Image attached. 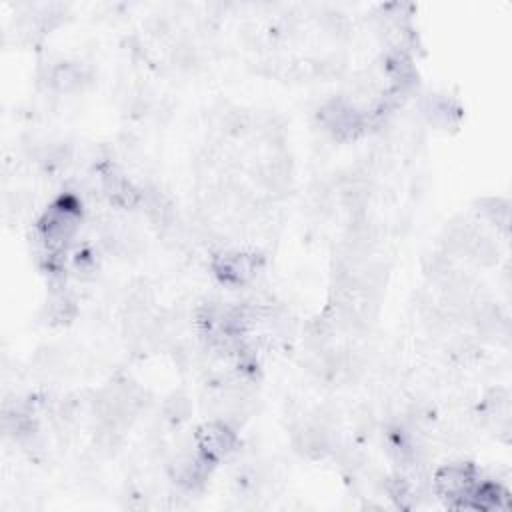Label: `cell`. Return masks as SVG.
Instances as JSON below:
<instances>
[{"label":"cell","instance_id":"7a4b0ae2","mask_svg":"<svg viewBox=\"0 0 512 512\" xmlns=\"http://www.w3.org/2000/svg\"><path fill=\"white\" fill-rule=\"evenodd\" d=\"M482 484L478 470L468 462L444 464L434 476V490L448 504L470 508L478 486Z\"/></svg>","mask_w":512,"mask_h":512},{"label":"cell","instance_id":"5b68a950","mask_svg":"<svg viewBox=\"0 0 512 512\" xmlns=\"http://www.w3.org/2000/svg\"><path fill=\"white\" fill-rule=\"evenodd\" d=\"M262 266V258L256 252L242 250H226L214 256L212 268L214 274L226 284H246L250 282Z\"/></svg>","mask_w":512,"mask_h":512},{"label":"cell","instance_id":"277c9868","mask_svg":"<svg viewBox=\"0 0 512 512\" xmlns=\"http://www.w3.org/2000/svg\"><path fill=\"white\" fill-rule=\"evenodd\" d=\"M236 444L238 436L226 420H210L202 424L194 434V448L212 464L232 454L236 450Z\"/></svg>","mask_w":512,"mask_h":512},{"label":"cell","instance_id":"6da1fadb","mask_svg":"<svg viewBox=\"0 0 512 512\" xmlns=\"http://www.w3.org/2000/svg\"><path fill=\"white\" fill-rule=\"evenodd\" d=\"M82 224L80 204L66 196L52 202L38 220V240L42 242L46 254L54 256L62 252L78 234Z\"/></svg>","mask_w":512,"mask_h":512},{"label":"cell","instance_id":"3957f363","mask_svg":"<svg viewBox=\"0 0 512 512\" xmlns=\"http://www.w3.org/2000/svg\"><path fill=\"white\" fill-rule=\"evenodd\" d=\"M318 120L334 138L348 140L362 130L364 110L346 98H332L320 108Z\"/></svg>","mask_w":512,"mask_h":512},{"label":"cell","instance_id":"8992f818","mask_svg":"<svg viewBox=\"0 0 512 512\" xmlns=\"http://www.w3.org/2000/svg\"><path fill=\"white\" fill-rule=\"evenodd\" d=\"M82 80H84L82 68L76 66V64H68V62H62V64L54 66L50 76H48L50 86L58 92H64V94L76 90Z\"/></svg>","mask_w":512,"mask_h":512}]
</instances>
